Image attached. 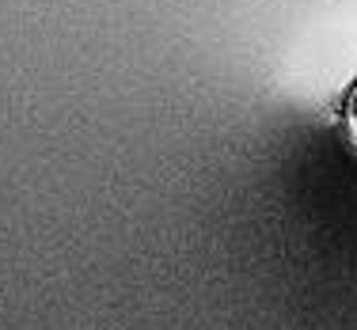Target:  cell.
<instances>
[{
  "mask_svg": "<svg viewBox=\"0 0 357 330\" xmlns=\"http://www.w3.org/2000/svg\"><path fill=\"white\" fill-rule=\"evenodd\" d=\"M342 125H346V133H350V141L357 145V76L342 95Z\"/></svg>",
  "mask_w": 357,
  "mask_h": 330,
  "instance_id": "6da1fadb",
  "label": "cell"
}]
</instances>
